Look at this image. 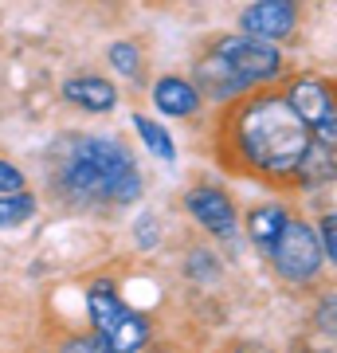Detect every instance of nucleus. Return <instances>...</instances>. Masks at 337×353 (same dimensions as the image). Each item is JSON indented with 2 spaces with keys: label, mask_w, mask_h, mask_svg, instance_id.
<instances>
[{
  "label": "nucleus",
  "mask_w": 337,
  "mask_h": 353,
  "mask_svg": "<svg viewBox=\"0 0 337 353\" xmlns=\"http://www.w3.org/2000/svg\"><path fill=\"white\" fill-rule=\"evenodd\" d=\"M220 130L232 165L263 181H290L310 145V126L294 114L283 90H259L251 99H239Z\"/></svg>",
  "instance_id": "nucleus-1"
},
{
  "label": "nucleus",
  "mask_w": 337,
  "mask_h": 353,
  "mask_svg": "<svg viewBox=\"0 0 337 353\" xmlns=\"http://www.w3.org/2000/svg\"><path fill=\"white\" fill-rule=\"evenodd\" d=\"M55 192L71 204H130L141 196V173L118 138H75L55 161Z\"/></svg>",
  "instance_id": "nucleus-2"
},
{
  "label": "nucleus",
  "mask_w": 337,
  "mask_h": 353,
  "mask_svg": "<svg viewBox=\"0 0 337 353\" xmlns=\"http://www.w3.org/2000/svg\"><path fill=\"white\" fill-rule=\"evenodd\" d=\"M87 314H90V330H99L106 338L110 353H134L150 341V322L118 299L110 279H99L87 290Z\"/></svg>",
  "instance_id": "nucleus-3"
},
{
  "label": "nucleus",
  "mask_w": 337,
  "mask_h": 353,
  "mask_svg": "<svg viewBox=\"0 0 337 353\" xmlns=\"http://www.w3.org/2000/svg\"><path fill=\"white\" fill-rule=\"evenodd\" d=\"M267 255H271V267L278 271V279H287V283H310V279H318V271L325 263L314 228L306 220H298V216L283 220L275 243L267 248Z\"/></svg>",
  "instance_id": "nucleus-4"
},
{
  "label": "nucleus",
  "mask_w": 337,
  "mask_h": 353,
  "mask_svg": "<svg viewBox=\"0 0 337 353\" xmlns=\"http://www.w3.org/2000/svg\"><path fill=\"white\" fill-rule=\"evenodd\" d=\"M216 55H224L227 63L236 67V75L247 83L251 90L255 87H267V83H275L283 75V51L271 43V39H259V36H247V32H239V36H220L212 43Z\"/></svg>",
  "instance_id": "nucleus-5"
},
{
  "label": "nucleus",
  "mask_w": 337,
  "mask_h": 353,
  "mask_svg": "<svg viewBox=\"0 0 337 353\" xmlns=\"http://www.w3.org/2000/svg\"><path fill=\"white\" fill-rule=\"evenodd\" d=\"M283 94H287V102L294 106V114L310 126V138L334 145V138H337L334 83H329V79H298V83H290Z\"/></svg>",
  "instance_id": "nucleus-6"
},
{
  "label": "nucleus",
  "mask_w": 337,
  "mask_h": 353,
  "mask_svg": "<svg viewBox=\"0 0 337 353\" xmlns=\"http://www.w3.org/2000/svg\"><path fill=\"white\" fill-rule=\"evenodd\" d=\"M185 208L192 212V220H196L204 232H212V236H220V240H232L236 236V204H232V196H227L224 189H216V185H196V189L185 192Z\"/></svg>",
  "instance_id": "nucleus-7"
},
{
  "label": "nucleus",
  "mask_w": 337,
  "mask_h": 353,
  "mask_svg": "<svg viewBox=\"0 0 337 353\" xmlns=\"http://www.w3.org/2000/svg\"><path fill=\"white\" fill-rule=\"evenodd\" d=\"M294 28H298V0H255L239 16V32L271 39V43L287 39Z\"/></svg>",
  "instance_id": "nucleus-8"
},
{
  "label": "nucleus",
  "mask_w": 337,
  "mask_h": 353,
  "mask_svg": "<svg viewBox=\"0 0 337 353\" xmlns=\"http://www.w3.org/2000/svg\"><path fill=\"white\" fill-rule=\"evenodd\" d=\"M192 87L200 90V99H212V102H232L239 99V94H247V83L236 75V67L227 63L224 55H216L212 48H208V55L196 63V83Z\"/></svg>",
  "instance_id": "nucleus-9"
},
{
  "label": "nucleus",
  "mask_w": 337,
  "mask_h": 353,
  "mask_svg": "<svg viewBox=\"0 0 337 353\" xmlns=\"http://www.w3.org/2000/svg\"><path fill=\"white\" fill-rule=\"evenodd\" d=\"M63 99L87 114H110L118 106V87L102 75H75L63 83Z\"/></svg>",
  "instance_id": "nucleus-10"
},
{
  "label": "nucleus",
  "mask_w": 337,
  "mask_h": 353,
  "mask_svg": "<svg viewBox=\"0 0 337 353\" xmlns=\"http://www.w3.org/2000/svg\"><path fill=\"white\" fill-rule=\"evenodd\" d=\"M200 90L181 75H165L153 83V106L165 114V118H192L200 110Z\"/></svg>",
  "instance_id": "nucleus-11"
},
{
  "label": "nucleus",
  "mask_w": 337,
  "mask_h": 353,
  "mask_svg": "<svg viewBox=\"0 0 337 353\" xmlns=\"http://www.w3.org/2000/svg\"><path fill=\"white\" fill-rule=\"evenodd\" d=\"M294 181L306 185V189H318V185H329L334 181V145L310 138L306 153H302L298 169H294Z\"/></svg>",
  "instance_id": "nucleus-12"
},
{
  "label": "nucleus",
  "mask_w": 337,
  "mask_h": 353,
  "mask_svg": "<svg viewBox=\"0 0 337 353\" xmlns=\"http://www.w3.org/2000/svg\"><path fill=\"white\" fill-rule=\"evenodd\" d=\"M287 216L290 212L283 208V204H259V208H251V212H247V236H251V243H255L259 252H267V248L275 243L278 228H283Z\"/></svg>",
  "instance_id": "nucleus-13"
},
{
  "label": "nucleus",
  "mask_w": 337,
  "mask_h": 353,
  "mask_svg": "<svg viewBox=\"0 0 337 353\" xmlns=\"http://www.w3.org/2000/svg\"><path fill=\"white\" fill-rule=\"evenodd\" d=\"M134 134L145 141V150H150L157 161H165V165L176 161V141L157 118H150V114H134Z\"/></svg>",
  "instance_id": "nucleus-14"
},
{
  "label": "nucleus",
  "mask_w": 337,
  "mask_h": 353,
  "mask_svg": "<svg viewBox=\"0 0 337 353\" xmlns=\"http://www.w3.org/2000/svg\"><path fill=\"white\" fill-rule=\"evenodd\" d=\"M36 216V196L28 189L0 192V228H20Z\"/></svg>",
  "instance_id": "nucleus-15"
},
{
  "label": "nucleus",
  "mask_w": 337,
  "mask_h": 353,
  "mask_svg": "<svg viewBox=\"0 0 337 353\" xmlns=\"http://www.w3.org/2000/svg\"><path fill=\"white\" fill-rule=\"evenodd\" d=\"M106 59H110V67L122 79H134V83L141 79V48L134 43V39H118V43H110Z\"/></svg>",
  "instance_id": "nucleus-16"
},
{
  "label": "nucleus",
  "mask_w": 337,
  "mask_h": 353,
  "mask_svg": "<svg viewBox=\"0 0 337 353\" xmlns=\"http://www.w3.org/2000/svg\"><path fill=\"white\" fill-rule=\"evenodd\" d=\"M314 236H318V248H322L325 263H334V259H337V220H334V212L322 216V224H318Z\"/></svg>",
  "instance_id": "nucleus-17"
},
{
  "label": "nucleus",
  "mask_w": 337,
  "mask_h": 353,
  "mask_svg": "<svg viewBox=\"0 0 337 353\" xmlns=\"http://www.w3.org/2000/svg\"><path fill=\"white\" fill-rule=\"evenodd\" d=\"M185 271H188V279H216L220 263H216V255H212V252H204V248H200V252L188 255Z\"/></svg>",
  "instance_id": "nucleus-18"
},
{
  "label": "nucleus",
  "mask_w": 337,
  "mask_h": 353,
  "mask_svg": "<svg viewBox=\"0 0 337 353\" xmlns=\"http://www.w3.org/2000/svg\"><path fill=\"white\" fill-rule=\"evenodd\" d=\"M134 240H138V248H157V216L153 212H145V216H138V224H134Z\"/></svg>",
  "instance_id": "nucleus-19"
},
{
  "label": "nucleus",
  "mask_w": 337,
  "mask_h": 353,
  "mask_svg": "<svg viewBox=\"0 0 337 353\" xmlns=\"http://www.w3.org/2000/svg\"><path fill=\"white\" fill-rule=\"evenodd\" d=\"M63 350H83V353L102 350V353H110V345H106V338H102L99 330H90L87 338H67V345H63Z\"/></svg>",
  "instance_id": "nucleus-20"
},
{
  "label": "nucleus",
  "mask_w": 337,
  "mask_h": 353,
  "mask_svg": "<svg viewBox=\"0 0 337 353\" xmlns=\"http://www.w3.org/2000/svg\"><path fill=\"white\" fill-rule=\"evenodd\" d=\"M12 189H24V173L12 161L0 157V192H12Z\"/></svg>",
  "instance_id": "nucleus-21"
},
{
  "label": "nucleus",
  "mask_w": 337,
  "mask_h": 353,
  "mask_svg": "<svg viewBox=\"0 0 337 353\" xmlns=\"http://www.w3.org/2000/svg\"><path fill=\"white\" fill-rule=\"evenodd\" d=\"M318 326H325V334H334V294H325V303L318 306Z\"/></svg>",
  "instance_id": "nucleus-22"
}]
</instances>
